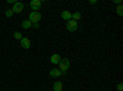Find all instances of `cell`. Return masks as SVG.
<instances>
[{
	"mask_svg": "<svg viewBox=\"0 0 123 91\" xmlns=\"http://www.w3.org/2000/svg\"><path fill=\"white\" fill-rule=\"evenodd\" d=\"M58 65H59L58 69L62 72V74H65V73L68 72L69 67H70V60H69L68 58H62V59H60V63H59Z\"/></svg>",
	"mask_w": 123,
	"mask_h": 91,
	"instance_id": "1",
	"label": "cell"
},
{
	"mask_svg": "<svg viewBox=\"0 0 123 91\" xmlns=\"http://www.w3.org/2000/svg\"><path fill=\"white\" fill-rule=\"evenodd\" d=\"M41 18H42V15L38 11H32L28 16V21H31V24H36V22H39Z\"/></svg>",
	"mask_w": 123,
	"mask_h": 91,
	"instance_id": "2",
	"label": "cell"
},
{
	"mask_svg": "<svg viewBox=\"0 0 123 91\" xmlns=\"http://www.w3.org/2000/svg\"><path fill=\"white\" fill-rule=\"evenodd\" d=\"M67 30L69 32H75L78 30V21H74V20L67 21Z\"/></svg>",
	"mask_w": 123,
	"mask_h": 91,
	"instance_id": "3",
	"label": "cell"
},
{
	"mask_svg": "<svg viewBox=\"0 0 123 91\" xmlns=\"http://www.w3.org/2000/svg\"><path fill=\"white\" fill-rule=\"evenodd\" d=\"M41 5H42V0H32V1L30 3V6L33 11H38L41 9Z\"/></svg>",
	"mask_w": 123,
	"mask_h": 91,
	"instance_id": "4",
	"label": "cell"
},
{
	"mask_svg": "<svg viewBox=\"0 0 123 91\" xmlns=\"http://www.w3.org/2000/svg\"><path fill=\"white\" fill-rule=\"evenodd\" d=\"M12 10V11H14V14L15 12H17V14H20V12H22V10H24V4L22 3H15L14 4V7L11 9Z\"/></svg>",
	"mask_w": 123,
	"mask_h": 91,
	"instance_id": "5",
	"label": "cell"
},
{
	"mask_svg": "<svg viewBox=\"0 0 123 91\" xmlns=\"http://www.w3.org/2000/svg\"><path fill=\"white\" fill-rule=\"evenodd\" d=\"M20 43H21V47L25 48V49H28L31 47V41L27 37H22L21 39H20Z\"/></svg>",
	"mask_w": 123,
	"mask_h": 91,
	"instance_id": "6",
	"label": "cell"
},
{
	"mask_svg": "<svg viewBox=\"0 0 123 91\" xmlns=\"http://www.w3.org/2000/svg\"><path fill=\"white\" fill-rule=\"evenodd\" d=\"M60 59H62V57H60L58 53H54V54L50 55V63L54 64V65H57V64L60 63Z\"/></svg>",
	"mask_w": 123,
	"mask_h": 91,
	"instance_id": "7",
	"label": "cell"
},
{
	"mask_svg": "<svg viewBox=\"0 0 123 91\" xmlns=\"http://www.w3.org/2000/svg\"><path fill=\"white\" fill-rule=\"evenodd\" d=\"M49 75L50 76H52V78H54V79H57V78H59L60 75H62V72H60V70L59 69H50L49 70Z\"/></svg>",
	"mask_w": 123,
	"mask_h": 91,
	"instance_id": "8",
	"label": "cell"
},
{
	"mask_svg": "<svg viewBox=\"0 0 123 91\" xmlns=\"http://www.w3.org/2000/svg\"><path fill=\"white\" fill-rule=\"evenodd\" d=\"M60 16H62V18H63V20H65V21L71 20V12L69 11V10H64V11H62Z\"/></svg>",
	"mask_w": 123,
	"mask_h": 91,
	"instance_id": "9",
	"label": "cell"
},
{
	"mask_svg": "<svg viewBox=\"0 0 123 91\" xmlns=\"http://www.w3.org/2000/svg\"><path fill=\"white\" fill-rule=\"evenodd\" d=\"M62 89H63V84H62V81H55L53 84V91H62Z\"/></svg>",
	"mask_w": 123,
	"mask_h": 91,
	"instance_id": "10",
	"label": "cell"
},
{
	"mask_svg": "<svg viewBox=\"0 0 123 91\" xmlns=\"http://www.w3.org/2000/svg\"><path fill=\"white\" fill-rule=\"evenodd\" d=\"M81 18V14L79 11H75V12H71V20H74V21H78V20Z\"/></svg>",
	"mask_w": 123,
	"mask_h": 91,
	"instance_id": "11",
	"label": "cell"
},
{
	"mask_svg": "<svg viewBox=\"0 0 123 91\" xmlns=\"http://www.w3.org/2000/svg\"><path fill=\"white\" fill-rule=\"evenodd\" d=\"M22 28L24 30H28V28H31L32 27V24H31V21H28V20H25V21L22 22Z\"/></svg>",
	"mask_w": 123,
	"mask_h": 91,
	"instance_id": "12",
	"label": "cell"
},
{
	"mask_svg": "<svg viewBox=\"0 0 123 91\" xmlns=\"http://www.w3.org/2000/svg\"><path fill=\"white\" fill-rule=\"evenodd\" d=\"M116 12H117L118 16H123V6H122V5H118V6H117Z\"/></svg>",
	"mask_w": 123,
	"mask_h": 91,
	"instance_id": "13",
	"label": "cell"
},
{
	"mask_svg": "<svg viewBox=\"0 0 123 91\" xmlns=\"http://www.w3.org/2000/svg\"><path fill=\"white\" fill-rule=\"evenodd\" d=\"M12 15H14V11H12L11 9H7L6 11H5V16H6V17H11Z\"/></svg>",
	"mask_w": 123,
	"mask_h": 91,
	"instance_id": "14",
	"label": "cell"
},
{
	"mask_svg": "<svg viewBox=\"0 0 123 91\" xmlns=\"http://www.w3.org/2000/svg\"><path fill=\"white\" fill-rule=\"evenodd\" d=\"M14 37H15L16 39H21V38H22V35H21V32H15V33H14Z\"/></svg>",
	"mask_w": 123,
	"mask_h": 91,
	"instance_id": "15",
	"label": "cell"
},
{
	"mask_svg": "<svg viewBox=\"0 0 123 91\" xmlns=\"http://www.w3.org/2000/svg\"><path fill=\"white\" fill-rule=\"evenodd\" d=\"M117 90H118V91H122V90H123V85H122V84H118V85H117Z\"/></svg>",
	"mask_w": 123,
	"mask_h": 91,
	"instance_id": "16",
	"label": "cell"
},
{
	"mask_svg": "<svg viewBox=\"0 0 123 91\" xmlns=\"http://www.w3.org/2000/svg\"><path fill=\"white\" fill-rule=\"evenodd\" d=\"M32 27H33V28H36V30H37V28H38V27H39V24H38V22H36V24H32Z\"/></svg>",
	"mask_w": 123,
	"mask_h": 91,
	"instance_id": "17",
	"label": "cell"
},
{
	"mask_svg": "<svg viewBox=\"0 0 123 91\" xmlns=\"http://www.w3.org/2000/svg\"><path fill=\"white\" fill-rule=\"evenodd\" d=\"M113 3L117 4V5H122V1H121V0H113Z\"/></svg>",
	"mask_w": 123,
	"mask_h": 91,
	"instance_id": "18",
	"label": "cell"
},
{
	"mask_svg": "<svg viewBox=\"0 0 123 91\" xmlns=\"http://www.w3.org/2000/svg\"><path fill=\"white\" fill-rule=\"evenodd\" d=\"M96 3H97L96 0H90V4H91V5H95Z\"/></svg>",
	"mask_w": 123,
	"mask_h": 91,
	"instance_id": "19",
	"label": "cell"
},
{
	"mask_svg": "<svg viewBox=\"0 0 123 91\" xmlns=\"http://www.w3.org/2000/svg\"><path fill=\"white\" fill-rule=\"evenodd\" d=\"M7 3H10V4H15L16 1H15V0H7Z\"/></svg>",
	"mask_w": 123,
	"mask_h": 91,
	"instance_id": "20",
	"label": "cell"
}]
</instances>
